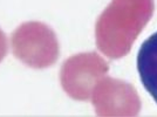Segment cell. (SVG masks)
Returning a JSON list of instances; mask_svg holds the SVG:
<instances>
[{
	"label": "cell",
	"instance_id": "cell-1",
	"mask_svg": "<svg viewBox=\"0 0 157 117\" xmlns=\"http://www.w3.org/2000/svg\"><path fill=\"white\" fill-rule=\"evenodd\" d=\"M155 12V0H111L95 24L96 47L117 60L130 53Z\"/></svg>",
	"mask_w": 157,
	"mask_h": 117
},
{
	"label": "cell",
	"instance_id": "cell-2",
	"mask_svg": "<svg viewBox=\"0 0 157 117\" xmlns=\"http://www.w3.org/2000/svg\"><path fill=\"white\" fill-rule=\"evenodd\" d=\"M12 53L21 63L33 69H45L56 63L60 43L51 26L41 21H26L11 35Z\"/></svg>",
	"mask_w": 157,
	"mask_h": 117
},
{
	"label": "cell",
	"instance_id": "cell-3",
	"mask_svg": "<svg viewBox=\"0 0 157 117\" xmlns=\"http://www.w3.org/2000/svg\"><path fill=\"white\" fill-rule=\"evenodd\" d=\"M109 72V63L96 52L78 53L68 58L60 70V83L67 96L78 102L90 100L101 78Z\"/></svg>",
	"mask_w": 157,
	"mask_h": 117
},
{
	"label": "cell",
	"instance_id": "cell-4",
	"mask_svg": "<svg viewBox=\"0 0 157 117\" xmlns=\"http://www.w3.org/2000/svg\"><path fill=\"white\" fill-rule=\"evenodd\" d=\"M95 115L100 117H134L142 109L135 87L121 78L105 75L98 82L90 100Z\"/></svg>",
	"mask_w": 157,
	"mask_h": 117
},
{
	"label": "cell",
	"instance_id": "cell-5",
	"mask_svg": "<svg viewBox=\"0 0 157 117\" xmlns=\"http://www.w3.org/2000/svg\"><path fill=\"white\" fill-rule=\"evenodd\" d=\"M137 72L144 89L157 104V32L144 40L140 47Z\"/></svg>",
	"mask_w": 157,
	"mask_h": 117
},
{
	"label": "cell",
	"instance_id": "cell-6",
	"mask_svg": "<svg viewBox=\"0 0 157 117\" xmlns=\"http://www.w3.org/2000/svg\"><path fill=\"white\" fill-rule=\"evenodd\" d=\"M8 40L5 32L0 28V62L7 56L8 54Z\"/></svg>",
	"mask_w": 157,
	"mask_h": 117
}]
</instances>
